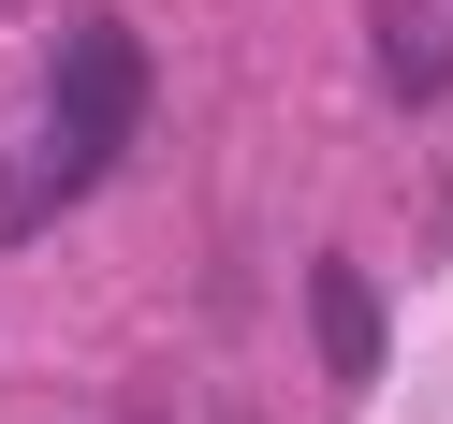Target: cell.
Instances as JSON below:
<instances>
[{
  "instance_id": "obj_2",
  "label": "cell",
  "mask_w": 453,
  "mask_h": 424,
  "mask_svg": "<svg viewBox=\"0 0 453 424\" xmlns=\"http://www.w3.org/2000/svg\"><path fill=\"white\" fill-rule=\"evenodd\" d=\"M307 307H322V351L365 381V366H380V293H365L351 264H322V278H307Z\"/></svg>"
},
{
  "instance_id": "obj_1",
  "label": "cell",
  "mask_w": 453,
  "mask_h": 424,
  "mask_svg": "<svg viewBox=\"0 0 453 424\" xmlns=\"http://www.w3.org/2000/svg\"><path fill=\"white\" fill-rule=\"evenodd\" d=\"M59 103H73V161H59V190H73L103 147H118V118L147 103V59H132V30H73V44H59Z\"/></svg>"
}]
</instances>
